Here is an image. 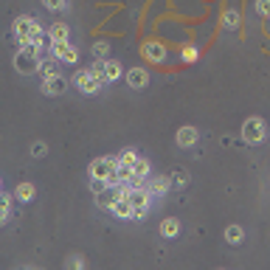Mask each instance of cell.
I'll return each mask as SVG.
<instances>
[{"label": "cell", "mask_w": 270, "mask_h": 270, "mask_svg": "<svg viewBox=\"0 0 270 270\" xmlns=\"http://www.w3.org/2000/svg\"><path fill=\"white\" fill-rule=\"evenodd\" d=\"M169 180H172L174 186H180V189H183V186L189 183V172H186V169H174V172L169 174Z\"/></svg>", "instance_id": "cell-19"}, {"label": "cell", "mask_w": 270, "mask_h": 270, "mask_svg": "<svg viewBox=\"0 0 270 270\" xmlns=\"http://www.w3.org/2000/svg\"><path fill=\"white\" fill-rule=\"evenodd\" d=\"M68 264H71V267H82V259L73 256V259H68Z\"/></svg>", "instance_id": "cell-31"}, {"label": "cell", "mask_w": 270, "mask_h": 270, "mask_svg": "<svg viewBox=\"0 0 270 270\" xmlns=\"http://www.w3.org/2000/svg\"><path fill=\"white\" fill-rule=\"evenodd\" d=\"M42 42H45V31L37 25L34 28V34H31V45H37V48H42Z\"/></svg>", "instance_id": "cell-23"}, {"label": "cell", "mask_w": 270, "mask_h": 270, "mask_svg": "<svg viewBox=\"0 0 270 270\" xmlns=\"http://www.w3.org/2000/svg\"><path fill=\"white\" fill-rule=\"evenodd\" d=\"M34 28H37V20L34 17H17V20H14V28H12L14 31V40H17L20 45H28Z\"/></svg>", "instance_id": "cell-5"}, {"label": "cell", "mask_w": 270, "mask_h": 270, "mask_svg": "<svg viewBox=\"0 0 270 270\" xmlns=\"http://www.w3.org/2000/svg\"><path fill=\"white\" fill-rule=\"evenodd\" d=\"M37 73H42V79L54 76V73H56V62H54V59H45V62H40V71H37Z\"/></svg>", "instance_id": "cell-20"}, {"label": "cell", "mask_w": 270, "mask_h": 270, "mask_svg": "<svg viewBox=\"0 0 270 270\" xmlns=\"http://www.w3.org/2000/svg\"><path fill=\"white\" fill-rule=\"evenodd\" d=\"M14 197H17L20 203H28V200L34 197V186H31V183H20V186L14 189Z\"/></svg>", "instance_id": "cell-17"}, {"label": "cell", "mask_w": 270, "mask_h": 270, "mask_svg": "<svg viewBox=\"0 0 270 270\" xmlns=\"http://www.w3.org/2000/svg\"><path fill=\"white\" fill-rule=\"evenodd\" d=\"M40 51L42 48H37V45H23V48H20V54L14 56V68H17L20 73H37L40 71Z\"/></svg>", "instance_id": "cell-2"}, {"label": "cell", "mask_w": 270, "mask_h": 270, "mask_svg": "<svg viewBox=\"0 0 270 270\" xmlns=\"http://www.w3.org/2000/svg\"><path fill=\"white\" fill-rule=\"evenodd\" d=\"M180 56H183V62H194L197 59V48H194V45H186V48L180 51Z\"/></svg>", "instance_id": "cell-25"}, {"label": "cell", "mask_w": 270, "mask_h": 270, "mask_svg": "<svg viewBox=\"0 0 270 270\" xmlns=\"http://www.w3.org/2000/svg\"><path fill=\"white\" fill-rule=\"evenodd\" d=\"M99 62V68H102V82L107 84V82H115V79L121 76V65L115 59H96Z\"/></svg>", "instance_id": "cell-8"}, {"label": "cell", "mask_w": 270, "mask_h": 270, "mask_svg": "<svg viewBox=\"0 0 270 270\" xmlns=\"http://www.w3.org/2000/svg\"><path fill=\"white\" fill-rule=\"evenodd\" d=\"M73 84H76V90H79V93H84V96H93V93H99V90H102V82H99V79L87 71V68H84V71H76Z\"/></svg>", "instance_id": "cell-3"}, {"label": "cell", "mask_w": 270, "mask_h": 270, "mask_svg": "<svg viewBox=\"0 0 270 270\" xmlns=\"http://www.w3.org/2000/svg\"><path fill=\"white\" fill-rule=\"evenodd\" d=\"M135 158H138V152L132 149V146H127V149L118 155V163H127V166H132V163H135Z\"/></svg>", "instance_id": "cell-21"}, {"label": "cell", "mask_w": 270, "mask_h": 270, "mask_svg": "<svg viewBox=\"0 0 270 270\" xmlns=\"http://www.w3.org/2000/svg\"><path fill=\"white\" fill-rule=\"evenodd\" d=\"M51 56L54 59H59V62H76L79 59V51H76V45H71L68 40H62V42H51Z\"/></svg>", "instance_id": "cell-6"}, {"label": "cell", "mask_w": 270, "mask_h": 270, "mask_svg": "<svg viewBox=\"0 0 270 270\" xmlns=\"http://www.w3.org/2000/svg\"><path fill=\"white\" fill-rule=\"evenodd\" d=\"M132 177H149V161L146 158H135V163H132Z\"/></svg>", "instance_id": "cell-16"}, {"label": "cell", "mask_w": 270, "mask_h": 270, "mask_svg": "<svg viewBox=\"0 0 270 270\" xmlns=\"http://www.w3.org/2000/svg\"><path fill=\"white\" fill-rule=\"evenodd\" d=\"M264 135H267V130H264L262 118H248L245 124H242V138H245L248 144H262Z\"/></svg>", "instance_id": "cell-4"}, {"label": "cell", "mask_w": 270, "mask_h": 270, "mask_svg": "<svg viewBox=\"0 0 270 270\" xmlns=\"http://www.w3.org/2000/svg\"><path fill=\"white\" fill-rule=\"evenodd\" d=\"M45 3V9H51V12H62L65 9V0H42Z\"/></svg>", "instance_id": "cell-26"}, {"label": "cell", "mask_w": 270, "mask_h": 270, "mask_svg": "<svg viewBox=\"0 0 270 270\" xmlns=\"http://www.w3.org/2000/svg\"><path fill=\"white\" fill-rule=\"evenodd\" d=\"M118 194H124L132 203V217H135V220H144L146 211H149V197H152L149 189H132V186H127V183H121Z\"/></svg>", "instance_id": "cell-1"}, {"label": "cell", "mask_w": 270, "mask_h": 270, "mask_svg": "<svg viewBox=\"0 0 270 270\" xmlns=\"http://www.w3.org/2000/svg\"><path fill=\"white\" fill-rule=\"evenodd\" d=\"M93 51H96V54L104 59V54H107V42H96V45H93Z\"/></svg>", "instance_id": "cell-30"}, {"label": "cell", "mask_w": 270, "mask_h": 270, "mask_svg": "<svg viewBox=\"0 0 270 270\" xmlns=\"http://www.w3.org/2000/svg\"><path fill=\"white\" fill-rule=\"evenodd\" d=\"M256 12L264 14V17H270V0H256Z\"/></svg>", "instance_id": "cell-27"}, {"label": "cell", "mask_w": 270, "mask_h": 270, "mask_svg": "<svg viewBox=\"0 0 270 270\" xmlns=\"http://www.w3.org/2000/svg\"><path fill=\"white\" fill-rule=\"evenodd\" d=\"M169 186H172V180L163 177V174H158V177H149V180H146V189H149L152 197H155V194H158V197H161V194H166Z\"/></svg>", "instance_id": "cell-9"}, {"label": "cell", "mask_w": 270, "mask_h": 270, "mask_svg": "<svg viewBox=\"0 0 270 270\" xmlns=\"http://www.w3.org/2000/svg\"><path fill=\"white\" fill-rule=\"evenodd\" d=\"M90 189H93V194H102V192H107V189H110V183H107V180H102V177H90Z\"/></svg>", "instance_id": "cell-22"}, {"label": "cell", "mask_w": 270, "mask_h": 270, "mask_svg": "<svg viewBox=\"0 0 270 270\" xmlns=\"http://www.w3.org/2000/svg\"><path fill=\"white\" fill-rule=\"evenodd\" d=\"M65 90H68V82H65V76H59V73L42 79V93H45V96H59V93H65Z\"/></svg>", "instance_id": "cell-7"}, {"label": "cell", "mask_w": 270, "mask_h": 270, "mask_svg": "<svg viewBox=\"0 0 270 270\" xmlns=\"http://www.w3.org/2000/svg\"><path fill=\"white\" fill-rule=\"evenodd\" d=\"M0 189H3V183H0Z\"/></svg>", "instance_id": "cell-33"}, {"label": "cell", "mask_w": 270, "mask_h": 270, "mask_svg": "<svg viewBox=\"0 0 270 270\" xmlns=\"http://www.w3.org/2000/svg\"><path fill=\"white\" fill-rule=\"evenodd\" d=\"M146 82H149V73H146L144 68H132V71L127 73V84H130V87H135V90L146 87Z\"/></svg>", "instance_id": "cell-10"}, {"label": "cell", "mask_w": 270, "mask_h": 270, "mask_svg": "<svg viewBox=\"0 0 270 270\" xmlns=\"http://www.w3.org/2000/svg\"><path fill=\"white\" fill-rule=\"evenodd\" d=\"M110 211H113L115 217H124V220H130V217H132V203L124 197V194H118V197L113 200V208H110Z\"/></svg>", "instance_id": "cell-11"}, {"label": "cell", "mask_w": 270, "mask_h": 270, "mask_svg": "<svg viewBox=\"0 0 270 270\" xmlns=\"http://www.w3.org/2000/svg\"><path fill=\"white\" fill-rule=\"evenodd\" d=\"M68 37H71L68 23H54V25H51V31H48V40L51 42H62V40H68Z\"/></svg>", "instance_id": "cell-14"}, {"label": "cell", "mask_w": 270, "mask_h": 270, "mask_svg": "<svg viewBox=\"0 0 270 270\" xmlns=\"http://www.w3.org/2000/svg\"><path fill=\"white\" fill-rule=\"evenodd\" d=\"M144 56L149 62H163V59H166V48L158 45V42H146V45H144Z\"/></svg>", "instance_id": "cell-12"}, {"label": "cell", "mask_w": 270, "mask_h": 270, "mask_svg": "<svg viewBox=\"0 0 270 270\" xmlns=\"http://www.w3.org/2000/svg\"><path fill=\"white\" fill-rule=\"evenodd\" d=\"M197 144V130L194 127H180L177 130V146H192Z\"/></svg>", "instance_id": "cell-13"}, {"label": "cell", "mask_w": 270, "mask_h": 270, "mask_svg": "<svg viewBox=\"0 0 270 270\" xmlns=\"http://www.w3.org/2000/svg\"><path fill=\"white\" fill-rule=\"evenodd\" d=\"M3 222H6V211H0V225H3Z\"/></svg>", "instance_id": "cell-32"}, {"label": "cell", "mask_w": 270, "mask_h": 270, "mask_svg": "<svg viewBox=\"0 0 270 270\" xmlns=\"http://www.w3.org/2000/svg\"><path fill=\"white\" fill-rule=\"evenodd\" d=\"M225 25H228V28H236V25H239V12H234V9L225 12Z\"/></svg>", "instance_id": "cell-24"}, {"label": "cell", "mask_w": 270, "mask_h": 270, "mask_svg": "<svg viewBox=\"0 0 270 270\" xmlns=\"http://www.w3.org/2000/svg\"><path fill=\"white\" fill-rule=\"evenodd\" d=\"M31 155H34V158L45 155V144H40V141H37V144H34V146H31Z\"/></svg>", "instance_id": "cell-29"}, {"label": "cell", "mask_w": 270, "mask_h": 270, "mask_svg": "<svg viewBox=\"0 0 270 270\" xmlns=\"http://www.w3.org/2000/svg\"><path fill=\"white\" fill-rule=\"evenodd\" d=\"M9 205H12V197L0 189V211H6V214H9Z\"/></svg>", "instance_id": "cell-28"}, {"label": "cell", "mask_w": 270, "mask_h": 270, "mask_svg": "<svg viewBox=\"0 0 270 270\" xmlns=\"http://www.w3.org/2000/svg\"><path fill=\"white\" fill-rule=\"evenodd\" d=\"M161 234L166 236V239H172V236H177V234H180V222L174 220V217H169V220H163V222H161Z\"/></svg>", "instance_id": "cell-15"}, {"label": "cell", "mask_w": 270, "mask_h": 270, "mask_svg": "<svg viewBox=\"0 0 270 270\" xmlns=\"http://www.w3.org/2000/svg\"><path fill=\"white\" fill-rule=\"evenodd\" d=\"M242 236H245V231H242V225H228L225 228V239L231 242V245H239Z\"/></svg>", "instance_id": "cell-18"}]
</instances>
